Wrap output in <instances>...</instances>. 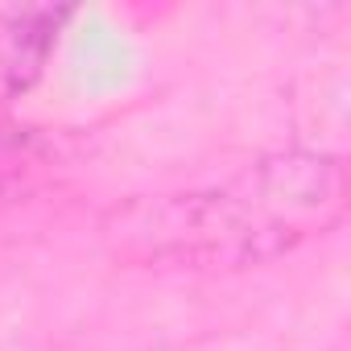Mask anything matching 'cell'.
Masks as SVG:
<instances>
[{"instance_id":"6da1fadb","label":"cell","mask_w":351,"mask_h":351,"mask_svg":"<svg viewBox=\"0 0 351 351\" xmlns=\"http://www.w3.org/2000/svg\"><path fill=\"white\" fill-rule=\"evenodd\" d=\"M347 165L322 149L265 153L232 178L132 199L104 219L116 261L169 273H236L289 256L347 215Z\"/></svg>"}]
</instances>
